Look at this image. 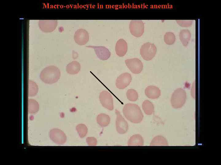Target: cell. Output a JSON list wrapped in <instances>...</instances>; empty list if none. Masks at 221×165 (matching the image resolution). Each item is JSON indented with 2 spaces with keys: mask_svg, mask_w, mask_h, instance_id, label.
Instances as JSON below:
<instances>
[{
  "mask_svg": "<svg viewBox=\"0 0 221 165\" xmlns=\"http://www.w3.org/2000/svg\"><path fill=\"white\" fill-rule=\"evenodd\" d=\"M145 93L148 98L151 99L158 98L161 94L160 89L157 87L153 86H148L146 87Z\"/></svg>",
  "mask_w": 221,
  "mask_h": 165,
  "instance_id": "cell-15",
  "label": "cell"
},
{
  "mask_svg": "<svg viewBox=\"0 0 221 165\" xmlns=\"http://www.w3.org/2000/svg\"><path fill=\"white\" fill-rule=\"evenodd\" d=\"M86 142L89 146H95L97 144V140L93 137H88L87 138Z\"/></svg>",
  "mask_w": 221,
  "mask_h": 165,
  "instance_id": "cell-28",
  "label": "cell"
},
{
  "mask_svg": "<svg viewBox=\"0 0 221 165\" xmlns=\"http://www.w3.org/2000/svg\"><path fill=\"white\" fill-rule=\"evenodd\" d=\"M127 145L129 146H142L144 145V139L139 134L132 136L129 139Z\"/></svg>",
  "mask_w": 221,
  "mask_h": 165,
  "instance_id": "cell-16",
  "label": "cell"
},
{
  "mask_svg": "<svg viewBox=\"0 0 221 165\" xmlns=\"http://www.w3.org/2000/svg\"><path fill=\"white\" fill-rule=\"evenodd\" d=\"M29 96L35 95L37 93L38 88L37 85L34 82L29 80Z\"/></svg>",
  "mask_w": 221,
  "mask_h": 165,
  "instance_id": "cell-23",
  "label": "cell"
},
{
  "mask_svg": "<svg viewBox=\"0 0 221 165\" xmlns=\"http://www.w3.org/2000/svg\"><path fill=\"white\" fill-rule=\"evenodd\" d=\"M142 107L144 112L147 115H151L154 112V105L149 100L144 101L142 104Z\"/></svg>",
  "mask_w": 221,
  "mask_h": 165,
  "instance_id": "cell-21",
  "label": "cell"
},
{
  "mask_svg": "<svg viewBox=\"0 0 221 165\" xmlns=\"http://www.w3.org/2000/svg\"><path fill=\"white\" fill-rule=\"evenodd\" d=\"M122 112L125 117L128 120L134 123H140L144 117L140 107L136 104H126L123 108Z\"/></svg>",
  "mask_w": 221,
  "mask_h": 165,
  "instance_id": "cell-1",
  "label": "cell"
},
{
  "mask_svg": "<svg viewBox=\"0 0 221 165\" xmlns=\"http://www.w3.org/2000/svg\"><path fill=\"white\" fill-rule=\"evenodd\" d=\"M76 130L80 138L85 137L86 135L88 129L87 126L83 124H80L76 127Z\"/></svg>",
  "mask_w": 221,
  "mask_h": 165,
  "instance_id": "cell-26",
  "label": "cell"
},
{
  "mask_svg": "<svg viewBox=\"0 0 221 165\" xmlns=\"http://www.w3.org/2000/svg\"><path fill=\"white\" fill-rule=\"evenodd\" d=\"M39 105L37 102L33 99H29V112L30 113H34L38 110Z\"/></svg>",
  "mask_w": 221,
  "mask_h": 165,
  "instance_id": "cell-22",
  "label": "cell"
},
{
  "mask_svg": "<svg viewBox=\"0 0 221 165\" xmlns=\"http://www.w3.org/2000/svg\"><path fill=\"white\" fill-rule=\"evenodd\" d=\"M97 123L102 127L107 126L110 122V118L109 115L104 113L98 115L96 118Z\"/></svg>",
  "mask_w": 221,
  "mask_h": 165,
  "instance_id": "cell-20",
  "label": "cell"
},
{
  "mask_svg": "<svg viewBox=\"0 0 221 165\" xmlns=\"http://www.w3.org/2000/svg\"><path fill=\"white\" fill-rule=\"evenodd\" d=\"M115 113L116 115V126L117 131L120 134H125L128 129V123L122 116L119 111L116 109Z\"/></svg>",
  "mask_w": 221,
  "mask_h": 165,
  "instance_id": "cell-7",
  "label": "cell"
},
{
  "mask_svg": "<svg viewBox=\"0 0 221 165\" xmlns=\"http://www.w3.org/2000/svg\"><path fill=\"white\" fill-rule=\"evenodd\" d=\"M38 25L41 30L45 32H49L55 30L57 25L56 20H40Z\"/></svg>",
  "mask_w": 221,
  "mask_h": 165,
  "instance_id": "cell-12",
  "label": "cell"
},
{
  "mask_svg": "<svg viewBox=\"0 0 221 165\" xmlns=\"http://www.w3.org/2000/svg\"><path fill=\"white\" fill-rule=\"evenodd\" d=\"M194 86L195 85H193V87H192L193 88L191 89V95L193 98L195 97V90H194V89L195 88Z\"/></svg>",
  "mask_w": 221,
  "mask_h": 165,
  "instance_id": "cell-29",
  "label": "cell"
},
{
  "mask_svg": "<svg viewBox=\"0 0 221 165\" xmlns=\"http://www.w3.org/2000/svg\"><path fill=\"white\" fill-rule=\"evenodd\" d=\"M126 95L128 100L132 101H136L138 98V94L134 89H129L127 91Z\"/></svg>",
  "mask_w": 221,
  "mask_h": 165,
  "instance_id": "cell-24",
  "label": "cell"
},
{
  "mask_svg": "<svg viewBox=\"0 0 221 165\" xmlns=\"http://www.w3.org/2000/svg\"><path fill=\"white\" fill-rule=\"evenodd\" d=\"M125 63L128 68L133 74H139L143 70L142 63L137 58L126 59Z\"/></svg>",
  "mask_w": 221,
  "mask_h": 165,
  "instance_id": "cell-6",
  "label": "cell"
},
{
  "mask_svg": "<svg viewBox=\"0 0 221 165\" xmlns=\"http://www.w3.org/2000/svg\"><path fill=\"white\" fill-rule=\"evenodd\" d=\"M86 47L94 49L97 57L101 60L103 61L107 60L109 59L110 56V52L105 47L91 46Z\"/></svg>",
  "mask_w": 221,
  "mask_h": 165,
  "instance_id": "cell-13",
  "label": "cell"
},
{
  "mask_svg": "<svg viewBox=\"0 0 221 165\" xmlns=\"http://www.w3.org/2000/svg\"><path fill=\"white\" fill-rule=\"evenodd\" d=\"M157 51L155 45L149 42L144 44L140 50V54L142 58L146 61H150L155 57Z\"/></svg>",
  "mask_w": 221,
  "mask_h": 165,
  "instance_id": "cell-4",
  "label": "cell"
},
{
  "mask_svg": "<svg viewBox=\"0 0 221 165\" xmlns=\"http://www.w3.org/2000/svg\"><path fill=\"white\" fill-rule=\"evenodd\" d=\"M150 145L151 146H168L169 145L167 140L165 137L158 135L153 139Z\"/></svg>",
  "mask_w": 221,
  "mask_h": 165,
  "instance_id": "cell-18",
  "label": "cell"
},
{
  "mask_svg": "<svg viewBox=\"0 0 221 165\" xmlns=\"http://www.w3.org/2000/svg\"><path fill=\"white\" fill-rule=\"evenodd\" d=\"M129 29L130 32L134 36L140 37L144 32V24L141 20H132L129 24Z\"/></svg>",
  "mask_w": 221,
  "mask_h": 165,
  "instance_id": "cell-5",
  "label": "cell"
},
{
  "mask_svg": "<svg viewBox=\"0 0 221 165\" xmlns=\"http://www.w3.org/2000/svg\"><path fill=\"white\" fill-rule=\"evenodd\" d=\"M60 75V72L58 67L54 66H50L46 67L41 71L40 77L44 83L52 84L58 81Z\"/></svg>",
  "mask_w": 221,
  "mask_h": 165,
  "instance_id": "cell-2",
  "label": "cell"
},
{
  "mask_svg": "<svg viewBox=\"0 0 221 165\" xmlns=\"http://www.w3.org/2000/svg\"><path fill=\"white\" fill-rule=\"evenodd\" d=\"M178 24L182 27H188L190 26L192 23V20H176Z\"/></svg>",
  "mask_w": 221,
  "mask_h": 165,
  "instance_id": "cell-27",
  "label": "cell"
},
{
  "mask_svg": "<svg viewBox=\"0 0 221 165\" xmlns=\"http://www.w3.org/2000/svg\"><path fill=\"white\" fill-rule=\"evenodd\" d=\"M50 137L55 143L58 144H62L66 140V136L64 133L58 129H54L50 131Z\"/></svg>",
  "mask_w": 221,
  "mask_h": 165,
  "instance_id": "cell-11",
  "label": "cell"
},
{
  "mask_svg": "<svg viewBox=\"0 0 221 165\" xmlns=\"http://www.w3.org/2000/svg\"><path fill=\"white\" fill-rule=\"evenodd\" d=\"M89 39V34L85 29H80L75 32L74 39L75 42L79 45L86 44L88 42Z\"/></svg>",
  "mask_w": 221,
  "mask_h": 165,
  "instance_id": "cell-10",
  "label": "cell"
},
{
  "mask_svg": "<svg viewBox=\"0 0 221 165\" xmlns=\"http://www.w3.org/2000/svg\"><path fill=\"white\" fill-rule=\"evenodd\" d=\"M186 99L185 91L182 88H178L173 93L171 98V103L174 108L182 107L185 104Z\"/></svg>",
  "mask_w": 221,
  "mask_h": 165,
  "instance_id": "cell-3",
  "label": "cell"
},
{
  "mask_svg": "<svg viewBox=\"0 0 221 165\" xmlns=\"http://www.w3.org/2000/svg\"><path fill=\"white\" fill-rule=\"evenodd\" d=\"M99 99L102 106L109 110L114 109L113 101L111 94L104 90L101 92L99 95Z\"/></svg>",
  "mask_w": 221,
  "mask_h": 165,
  "instance_id": "cell-8",
  "label": "cell"
},
{
  "mask_svg": "<svg viewBox=\"0 0 221 165\" xmlns=\"http://www.w3.org/2000/svg\"><path fill=\"white\" fill-rule=\"evenodd\" d=\"M115 50L116 54L120 57L124 56L127 51V44L123 39H119L117 42Z\"/></svg>",
  "mask_w": 221,
  "mask_h": 165,
  "instance_id": "cell-14",
  "label": "cell"
},
{
  "mask_svg": "<svg viewBox=\"0 0 221 165\" xmlns=\"http://www.w3.org/2000/svg\"><path fill=\"white\" fill-rule=\"evenodd\" d=\"M176 40L175 35L172 32H166L164 36L165 42L168 45H172L175 42Z\"/></svg>",
  "mask_w": 221,
  "mask_h": 165,
  "instance_id": "cell-25",
  "label": "cell"
},
{
  "mask_svg": "<svg viewBox=\"0 0 221 165\" xmlns=\"http://www.w3.org/2000/svg\"><path fill=\"white\" fill-rule=\"evenodd\" d=\"M132 79L131 75L130 73L127 72L122 73L116 79V86L119 89H123L130 84Z\"/></svg>",
  "mask_w": 221,
  "mask_h": 165,
  "instance_id": "cell-9",
  "label": "cell"
},
{
  "mask_svg": "<svg viewBox=\"0 0 221 165\" xmlns=\"http://www.w3.org/2000/svg\"><path fill=\"white\" fill-rule=\"evenodd\" d=\"M81 69L80 64L76 61H72L69 63L66 67V71L68 73L74 75L78 74Z\"/></svg>",
  "mask_w": 221,
  "mask_h": 165,
  "instance_id": "cell-17",
  "label": "cell"
},
{
  "mask_svg": "<svg viewBox=\"0 0 221 165\" xmlns=\"http://www.w3.org/2000/svg\"><path fill=\"white\" fill-rule=\"evenodd\" d=\"M179 36L180 40L184 46H187L190 39L191 34L188 30H182L180 31Z\"/></svg>",
  "mask_w": 221,
  "mask_h": 165,
  "instance_id": "cell-19",
  "label": "cell"
}]
</instances>
